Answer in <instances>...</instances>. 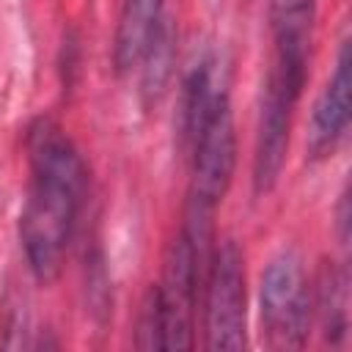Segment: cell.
Instances as JSON below:
<instances>
[{
    "instance_id": "cell-1",
    "label": "cell",
    "mask_w": 352,
    "mask_h": 352,
    "mask_svg": "<svg viewBox=\"0 0 352 352\" xmlns=\"http://www.w3.org/2000/svg\"><path fill=\"white\" fill-rule=\"evenodd\" d=\"M28 192L19 214V242L38 283H52L66 261L88 190V168L63 126L38 116L25 129Z\"/></svg>"
},
{
    "instance_id": "cell-2",
    "label": "cell",
    "mask_w": 352,
    "mask_h": 352,
    "mask_svg": "<svg viewBox=\"0 0 352 352\" xmlns=\"http://www.w3.org/2000/svg\"><path fill=\"white\" fill-rule=\"evenodd\" d=\"M308 80V60L292 55H272L264 91H261V110L256 126V148H253V192L267 195L286 165L289 138L294 107L302 96Z\"/></svg>"
},
{
    "instance_id": "cell-3",
    "label": "cell",
    "mask_w": 352,
    "mask_h": 352,
    "mask_svg": "<svg viewBox=\"0 0 352 352\" xmlns=\"http://www.w3.org/2000/svg\"><path fill=\"white\" fill-rule=\"evenodd\" d=\"M261 330L272 349H300L311 327V280L294 248L275 253L258 286Z\"/></svg>"
},
{
    "instance_id": "cell-4",
    "label": "cell",
    "mask_w": 352,
    "mask_h": 352,
    "mask_svg": "<svg viewBox=\"0 0 352 352\" xmlns=\"http://www.w3.org/2000/svg\"><path fill=\"white\" fill-rule=\"evenodd\" d=\"M201 294L206 349H242L248 344V280L245 256L234 239L214 245Z\"/></svg>"
},
{
    "instance_id": "cell-5",
    "label": "cell",
    "mask_w": 352,
    "mask_h": 352,
    "mask_svg": "<svg viewBox=\"0 0 352 352\" xmlns=\"http://www.w3.org/2000/svg\"><path fill=\"white\" fill-rule=\"evenodd\" d=\"M214 250V248H212ZM212 253L198 250L190 236L179 228L168 245L162 278L154 283L162 324H165V349H192L195 346V311L204 289V275Z\"/></svg>"
},
{
    "instance_id": "cell-6",
    "label": "cell",
    "mask_w": 352,
    "mask_h": 352,
    "mask_svg": "<svg viewBox=\"0 0 352 352\" xmlns=\"http://www.w3.org/2000/svg\"><path fill=\"white\" fill-rule=\"evenodd\" d=\"M187 151L192 165L187 201L217 212L220 201L226 198L234 182L236 168V129L228 91L214 99Z\"/></svg>"
},
{
    "instance_id": "cell-7",
    "label": "cell",
    "mask_w": 352,
    "mask_h": 352,
    "mask_svg": "<svg viewBox=\"0 0 352 352\" xmlns=\"http://www.w3.org/2000/svg\"><path fill=\"white\" fill-rule=\"evenodd\" d=\"M349 107H352V55H349V41H341L333 74L324 82L311 110L308 135H305L308 160L314 162L327 160L341 146L349 129Z\"/></svg>"
},
{
    "instance_id": "cell-8",
    "label": "cell",
    "mask_w": 352,
    "mask_h": 352,
    "mask_svg": "<svg viewBox=\"0 0 352 352\" xmlns=\"http://www.w3.org/2000/svg\"><path fill=\"white\" fill-rule=\"evenodd\" d=\"M228 85L223 80V72L217 69V58L201 55L184 74L179 88V107H176V129L182 148H190L198 126L204 124L209 107L220 94H226Z\"/></svg>"
},
{
    "instance_id": "cell-9",
    "label": "cell",
    "mask_w": 352,
    "mask_h": 352,
    "mask_svg": "<svg viewBox=\"0 0 352 352\" xmlns=\"http://www.w3.org/2000/svg\"><path fill=\"white\" fill-rule=\"evenodd\" d=\"M165 0H121L116 36H113V63L118 74L138 69L146 44L165 19Z\"/></svg>"
},
{
    "instance_id": "cell-10",
    "label": "cell",
    "mask_w": 352,
    "mask_h": 352,
    "mask_svg": "<svg viewBox=\"0 0 352 352\" xmlns=\"http://www.w3.org/2000/svg\"><path fill=\"white\" fill-rule=\"evenodd\" d=\"M349 278L344 264H324L316 283H311V319L327 344L341 346L349 330Z\"/></svg>"
},
{
    "instance_id": "cell-11",
    "label": "cell",
    "mask_w": 352,
    "mask_h": 352,
    "mask_svg": "<svg viewBox=\"0 0 352 352\" xmlns=\"http://www.w3.org/2000/svg\"><path fill=\"white\" fill-rule=\"evenodd\" d=\"M316 6L319 0H270L275 52L311 58Z\"/></svg>"
},
{
    "instance_id": "cell-12",
    "label": "cell",
    "mask_w": 352,
    "mask_h": 352,
    "mask_svg": "<svg viewBox=\"0 0 352 352\" xmlns=\"http://www.w3.org/2000/svg\"><path fill=\"white\" fill-rule=\"evenodd\" d=\"M173 66H176V30H173L170 19H162L138 63L140 96H143L146 107L157 104L165 96V91L173 80Z\"/></svg>"
},
{
    "instance_id": "cell-13",
    "label": "cell",
    "mask_w": 352,
    "mask_h": 352,
    "mask_svg": "<svg viewBox=\"0 0 352 352\" xmlns=\"http://www.w3.org/2000/svg\"><path fill=\"white\" fill-rule=\"evenodd\" d=\"M135 346L138 349H165V324L157 289L151 286L140 302L138 322H135Z\"/></svg>"
}]
</instances>
